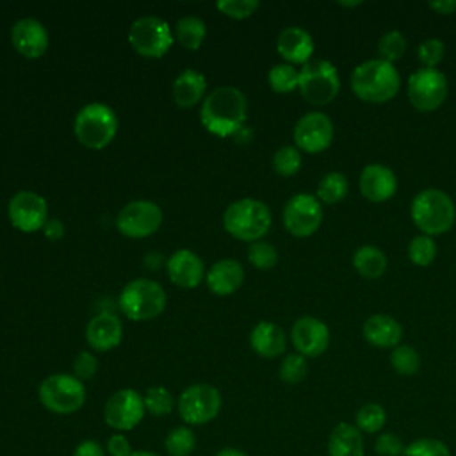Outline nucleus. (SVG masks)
<instances>
[{"label": "nucleus", "instance_id": "obj_26", "mask_svg": "<svg viewBox=\"0 0 456 456\" xmlns=\"http://www.w3.org/2000/svg\"><path fill=\"white\" fill-rule=\"evenodd\" d=\"M253 351L264 358H276L285 351V333L281 328L269 321H260L249 335Z\"/></svg>", "mask_w": 456, "mask_h": 456}, {"label": "nucleus", "instance_id": "obj_28", "mask_svg": "<svg viewBox=\"0 0 456 456\" xmlns=\"http://www.w3.org/2000/svg\"><path fill=\"white\" fill-rule=\"evenodd\" d=\"M353 267L360 276L376 280L387 271V256L379 248L365 244L353 253Z\"/></svg>", "mask_w": 456, "mask_h": 456}, {"label": "nucleus", "instance_id": "obj_29", "mask_svg": "<svg viewBox=\"0 0 456 456\" xmlns=\"http://www.w3.org/2000/svg\"><path fill=\"white\" fill-rule=\"evenodd\" d=\"M347 191H349L347 178L338 171H331L319 180L317 200L328 205H335L347 196Z\"/></svg>", "mask_w": 456, "mask_h": 456}, {"label": "nucleus", "instance_id": "obj_20", "mask_svg": "<svg viewBox=\"0 0 456 456\" xmlns=\"http://www.w3.org/2000/svg\"><path fill=\"white\" fill-rule=\"evenodd\" d=\"M276 50L292 64H306L314 53V39L303 27L290 25L278 34Z\"/></svg>", "mask_w": 456, "mask_h": 456}, {"label": "nucleus", "instance_id": "obj_16", "mask_svg": "<svg viewBox=\"0 0 456 456\" xmlns=\"http://www.w3.org/2000/svg\"><path fill=\"white\" fill-rule=\"evenodd\" d=\"M7 212L14 228L21 232H36L45 226L48 208L43 196L32 191H20L11 198Z\"/></svg>", "mask_w": 456, "mask_h": 456}, {"label": "nucleus", "instance_id": "obj_48", "mask_svg": "<svg viewBox=\"0 0 456 456\" xmlns=\"http://www.w3.org/2000/svg\"><path fill=\"white\" fill-rule=\"evenodd\" d=\"M428 7L438 14H451L456 11V0H433L428 4Z\"/></svg>", "mask_w": 456, "mask_h": 456}, {"label": "nucleus", "instance_id": "obj_43", "mask_svg": "<svg viewBox=\"0 0 456 456\" xmlns=\"http://www.w3.org/2000/svg\"><path fill=\"white\" fill-rule=\"evenodd\" d=\"M258 0H219L216 7L230 18H248L258 9Z\"/></svg>", "mask_w": 456, "mask_h": 456}, {"label": "nucleus", "instance_id": "obj_34", "mask_svg": "<svg viewBox=\"0 0 456 456\" xmlns=\"http://www.w3.org/2000/svg\"><path fill=\"white\" fill-rule=\"evenodd\" d=\"M436 256V244L435 239L429 235H415L408 244V258L415 265L426 267L429 265Z\"/></svg>", "mask_w": 456, "mask_h": 456}, {"label": "nucleus", "instance_id": "obj_39", "mask_svg": "<svg viewBox=\"0 0 456 456\" xmlns=\"http://www.w3.org/2000/svg\"><path fill=\"white\" fill-rule=\"evenodd\" d=\"M273 167L281 176H292L301 167V153L296 146H281L273 157Z\"/></svg>", "mask_w": 456, "mask_h": 456}, {"label": "nucleus", "instance_id": "obj_17", "mask_svg": "<svg viewBox=\"0 0 456 456\" xmlns=\"http://www.w3.org/2000/svg\"><path fill=\"white\" fill-rule=\"evenodd\" d=\"M290 338L299 354L315 358V356H321L328 349L330 330L321 319L305 315V317H299L292 324Z\"/></svg>", "mask_w": 456, "mask_h": 456}, {"label": "nucleus", "instance_id": "obj_27", "mask_svg": "<svg viewBox=\"0 0 456 456\" xmlns=\"http://www.w3.org/2000/svg\"><path fill=\"white\" fill-rule=\"evenodd\" d=\"M207 89L205 77L196 69H183L173 84V98L180 107H192Z\"/></svg>", "mask_w": 456, "mask_h": 456}, {"label": "nucleus", "instance_id": "obj_25", "mask_svg": "<svg viewBox=\"0 0 456 456\" xmlns=\"http://www.w3.org/2000/svg\"><path fill=\"white\" fill-rule=\"evenodd\" d=\"M365 442L362 431L349 422H338L328 438V456H363Z\"/></svg>", "mask_w": 456, "mask_h": 456}, {"label": "nucleus", "instance_id": "obj_9", "mask_svg": "<svg viewBox=\"0 0 456 456\" xmlns=\"http://www.w3.org/2000/svg\"><path fill=\"white\" fill-rule=\"evenodd\" d=\"M221 392L207 383L187 387L178 397V415L187 426H201L214 420L221 411Z\"/></svg>", "mask_w": 456, "mask_h": 456}, {"label": "nucleus", "instance_id": "obj_23", "mask_svg": "<svg viewBox=\"0 0 456 456\" xmlns=\"http://www.w3.org/2000/svg\"><path fill=\"white\" fill-rule=\"evenodd\" d=\"M363 338L376 347H395L401 342L403 337V328L401 324L385 314H374L370 315L363 326H362Z\"/></svg>", "mask_w": 456, "mask_h": 456}, {"label": "nucleus", "instance_id": "obj_37", "mask_svg": "<svg viewBox=\"0 0 456 456\" xmlns=\"http://www.w3.org/2000/svg\"><path fill=\"white\" fill-rule=\"evenodd\" d=\"M297 77H299V71H296L292 64L281 62V64H274L269 69L267 80H269V86L273 91L290 93L297 87Z\"/></svg>", "mask_w": 456, "mask_h": 456}, {"label": "nucleus", "instance_id": "obj_33", "mask_svg": "<svg viewBox=\"0 0 456 456\" xmlns=\"http://www.w3.org/2000/svg\"><path fill=\"white\" fill-rule=\"evenodd\" d=\"M390 365L397 374L413 376L420 367V356L411 346L399 344L390 353Z\"/></svg>", "mask_w": 456, "mask_h": 456}, {"label": "nucleus", "instance_id": "obj_50", "mask_svg": "<svg viewBox=\"0 0 456 456\" xmlns=\"http://www.w3.org/2000/svg\"><path fill=\"white\" fill-rule=\"evenodd\" d=\"M216 456H249V454L244 452L242 449H237V447H223L221 451L216 452Z\"/></svg>", "mask_w": 456, "mask_h": 456}, {"label": "nucleus", "instance_id": "obj_1", "mask_svg": "<svg viewBox=\"0 0 456 456\" xmlns=\"http://www.w3.org/2000/svg\"><path fill=\"white\" fill-rule=\"evenodd\" d=\"M200 118L208 132L221 137L235 135L246 121V98L237 87H216L203 100Z\"/></svg>", "mask_w": 456, "mask_h": 456}, {"label": "nucleus", "instance_id": "obj_13", "mask_svg": "<svg viewBox=\"0 0 456 456\" xmlns=\"http://www.w3.org/2000/svg\"><path fill=\"white\" fill-rule=\"evenodd\" d=\"M322 221V207L317 196L299 192L283 207V224L296 237H308L317 232Z\"/></svg>", "mask_w": 456, "mask_h": 456}, {"label": "nucleus", "instance_id": "obj_45", "mask_svg": "<svg viewBox=\"0 0 456 456\" xmlns=\"http://www.w3.org/2000/svg\"><path fill=\"white\" fill-rule=\"evenodd\" d=\"M96 370H98V362H96V358H94L91 353H87V351L78 353L77 358L73 360V372H75L73 376L78 378L80 381H82V379H91V378L96 374Z\"/></svg>", "mask_w": 456, "mask_h": 456}, {"label": "nucleus", "instance_id": "obj_18", "mask_svg": "<svg viewBox=\"0 0 456 456\" xmlns=\"http://www.w3.org/2000/svg\"><path fill=\"white\" fill-rule=\"evenodd\" d=\"M360 192L372 203L390 200L397 189V178L388 166L367 164L360 173Z\"/></svg>", "mask_w": 456, "mask_h": 456}, {"label": "nucleus", "instance_id": "obj_36", "mask_svg": "<svg viewBox=\"0 0 456 456\" xmlns=\"http://www.w3.org/2000/svg\"><path fill=\"white\" fill-rule=\"evenodd\" d=\"M406 52V37L399 30L385 32L378 41V53L381 61L394 64Z\"/></svg>", "mask_w": 456, "mask_h": 456}, {"label": "nucleus", "instance_id": "obj_53", "mask_svg": "<svg viewBox=\"0 0 456 456\" xmlns=\"http://www.w3.org/2000/svg\"><path fill=\"white\" fill-rule=\"evenodd\" d=\"M337 4L342 5V7H356V5H362L360 0H356V2H344V0H338Z\"/></svg>", "mask_w": 456, "mask_h": 456}, {"label": "nucleus", "instance_id": "obj_21", "mask_svg": "<svg viewBox=\"0 0 456 456\" xmlns=\"http://www.w3.org/2000/svg\"><path fill=\"white\" fill-rule=\"evenodd\" d=\"M123 326L118 315L110 312H102L94 315L86 328L87 344L96 351H109L121 342Z\"/></svg>", "mask_w": 456, "mask_h": 456}, {"label": "nucleus", "instance_id": "obj_32", "mask_svg": "<svg viewBox=\"0 0 456 456\" xmlns=\"http://www.w3.org/2000/svg\"><path fill=\"white\" fill-rule=\"evenodd\" d=\"M194 447L196 436L189 426H176L164 438V449L169 456H191Z\"/></svg>", "mask_w": 456, "mask_h": 456}, {"label": "nucleus", "instance_id": "obj_10", "mask_svg": "<svg viewBox=\"0 0 456 456\" xmlns=\"http://www.w3.org/2000/svg\"><path fill=\"white\" fill-rule=\"evenodd\" d=\"M406 94L413 109L436 110L447 98V78L436 68H419L408 77Z\"/></svg>", "mask_w": 456, "mask_h": 456}, {"label": "nucleus", "instance_id": "obj_7", "mask_svg": "<svg viewBox=\"0 0 456 456\" xmlns=\"http://www.w3.org/2000/svg\"><path fill=\"white\" fill-rule=\"evenodd\" d=\"M301 96L312 105H326L338 94L340 78L337 68L324 59H310L297 77Z\"/></svg>", "mask_w": 456, "mask_h": 456}, {"label": "nucleus", "instance_id": "obj_14", "mask_svg": "<svg viewBox=\"0 0 456 456\" xmlns=\"http://www.w3.org/2000/svg\"><path fill=\"white\" fill-rule=\"evenodd\" d=\"M162 223V210L157 203L148 200L130 201L116 217L118 230L126 237H148L159 230Z\"/></svg>", "mask_w": 456, "mask_h": 456}, {"label": "nucleus", "instance_id": "obj_35", "mask_svg": "<svg viewBox=\"0 0 456 456\" xmlns=\"http://www.w3.org/2000/svg\"><path fill=\"white\" fill-rule=\"evenodd\" d=\"M142 399H144L146 411L155 415V417L167 415L175 408V397L164 387H151V388H148L146 394L142 395Z\"/></svg>", "mask_w": 456, "mask_h": 456}, {"label": "nucleus", "instance_id": "obj_38", "mask_svg": "<svg viewBox=\"0 0 456 456\" xmlns=\"http://www.w3.org/2000/svg\"><path fill=\"white\" fill-rule=\"evenodd\" d=\"M306 372H308V363H306V358L299 353H292V354H287L281 363H280V369H278V376L283 383H289V385H296V383H301L305 378H306Z\"/></svg>", "mask_w": 456, "mask_h": 456}, {"label": "nucleus", "instance_id": "obj_47", "mask_svg": "<svg viewBox=\"0 0 456 456\" xmlns=\"http://www.w3.org/2000/svg\"><path fill=\"white\" fill-rule=\"evenodd\" d=\"M71 456H107V452L100 442L87 438V440H82L80 444H77Z\"/></svg>", "mask_w": 456, "mask_h": 456}, {"label": "nucleus", "instance_id": "obj_19", "mask_svg": "<svg viewBox=\"0 0 456 456\" xmlns=\"http://www.w3.org/2000/svg\"><path fill=\"white\" fill-rule=\"evenodd\" d=\"M11 41L14 48L28 59L41 57L48 48V34L36 18H21L11 28Z\"/></svg>", "mask_w": 456, "mask_h": 456}, {"label": "nucleus", "instance_id": "obj_12", "mask_svg": "<svg viewBox=\"0 0 456 456\" xmlns=\"http://www.w3.org/2000/svg\"><path fill=\"white\" fill-rule=\"evenodd\" d=\"M144 413L146 408L142 395L132 388H121L107 399L103 408V420L114 431L123 433L139 426L144 419Z\"/></svg>", "mask_w": 456, "mask_h": 456}, {"label": "nucleus", "instance_id": "obj_30", "mask_svg": "<svg viewBox=\"0 0 456 456\" xmlns=\"http://www.w3.org/2000/svg\"><path fill=\"white\" fill-rule=\"evenodd\" d=\"M387 411L379 403H365L354 415V426L367 435L379 433L385 428Z\"/></svg>", "mask_w": 456, "mask_h": 456}, {"label": "nucleus", "instance_id": "obj_41", "mask_svg": "<svg viewBox=\"0 0 456 456\" xmlns=\"http://www.w3.org/2000/svg\"><path fill=\"white\" fill-rule=\"evenodd\" d=\"M248 258L258 269H271L278 262V251L269 242L255 240L248 248Z\"/></svg>", "mask_w": 456, "mask_h": 456}, {"label": "nucleus", "instance_id": "obj_52", "mask_svg": "<svg viewBox=\"0 0 456 456\" xmlns=\"http://www.w3.org/2000/svg\"><path fill=\"white\" fill-rule=\"evenodd\" d=\"M130 456H160V454H157V452H151V451H144V449H141V451H134Z\"/></svg>", "mask_w": 456, "mask_h": 456}, {"label": "nucleus", "instance_id": "obj_51", "mask_svg": "<svg viewBox=\"0 0 456 456\" xmlns=\"http://www.w3.org/2000/svg\"><path fill=\"white\" fill-rule=\"evenodd\" d=\"M235 137H237L240 142H244V141H248V139L251 137V130H248L246 126H242V128L235 134Z\"/></svg>", "mask_w": 456, "mask_h": 456}, {"label": "nucleus", "instance_id": "obj_31", "mask_svg": "<svg viewBox=\"0 0 456 456\" xmlns=\"http://www.w3.org/2000/svg\"><path fill=\"white\" fill-rule=\"evenodd\" d=\"M205 32H207V27H205V21L198 16H182L178 21H176V39L185 46V48H191V50H196L203 37H205Z\"/></svg>", "mask_w": 456, "mask_h": 456}, {"label": "nucleus", "instance_id": "obj_40", "mask_svg": "<svg viewBox=\"0 0 456 456\" xmlns=\"http://www.w3.org/2000/svg\"><path fill=\"white\" fill-rule=\"evenodd\" d=\"M401 456H451L445 442L438 438H419L404 445Z\"/></svg>", "mask_w": 456, "mask_h": 456}, {"label": "nucleus", "instance_id": "obj_2", "mask_svg": "<svg viewBox=\"0 0 456 456\" xmlns=\"http://www.w3.org/2000/svg\"><path fill=\"white\" fill-rule=\"evenodd\" d=\"M349 86L362 102L385 103L397 94L401 77L394 64L381 59H370L360 62L353 69Z\"/></svg>", "mask_w": 456, "mask_h": 456}, {"label": "nucleus", "instance_id": "obj_44", "mask_svg": "<svg viewBox=\"0 0 456 456\" xmlns=\"http://www.w3.org/2000/svg\"><path fill=\"white\" fill-rule=\"evenodd\" d=\"M374 451L378 456H401L404 444L395 433H379L374 440Z\"/></svg>", "mask_w": 456, "mask_h": 456}, {"label": "nucleus", "instance_id": "obj_49", "mask_svg": "<svg viewBox=\"0 0 456 456\" xmlns=\"http://www.w3.org/2000/svg\"><path fill=\"white\" fill-rule=\"evenodd\" d=\"M43 230H45V235L50 237V239H59V237L64 233V226H62V223H61L59 219H50V221H46L45 226H43Z\"/></svg>", "mask_w": 456, "mask_h": 456}, {"label": "nucleus", "instance_id": "obj_5", "mask_svg": "<svg viewBox=\"0 0 456 456\" xmlns=\"http://www.w3.org/2000/svg\"><path fill=\"white\" fill-rule=\"evenodd\" d=\"M73 130L77 139L87 148L107 146L118 130V118L105 103H87L75 116Z\"/></svg>", "mask_w": 456, "mask_h": 456}, {"label": "nucleus", "instance_id": "obj_42", "mask_svg": "<svg viewBox=\"0 0 456 456\" xmlns=\"http://www.w3.org/2000/svg\"><path fill=\"white\" fill-rule=\"evenodd\" d=\"M444 53H445V46L438 37H428L417 48V57L422 68H436L442 62Z\"/></svg>", "mask_w": 456, "mask_h": 456}, {"label": "nucleus", "instance_id": "obj_46", "mask_svg": "<svg viewBox=\"0 0 456 456\" xmlns=\"http://www.w3.org/2000/svg\"><path fill=\"white\" fill-rule=\"evenodd\" d=\"M105 452L109 456H130L134 452L130 440L123 433H114L105 444Z\"/></svg>", "mask_w": 456, "mask_h": 456}, {"label": "nucleus", "instance_id": "obj_4", "mask_svg": "<svg viewBox=\"0 0 456 456\" xmlns=\"http://www.w3.org/2000/svg\"><path fill=\"white\" fill-rule=\"evenodd\" d=\"M223 224L235 239L255 242L269 232L271 210L258 200L242 198L228 205L223 214Z\"/></svg>", "mask_w": 456, "mask_h": 456}, {"label": "nucleus", "instance_id": "obj_11", "mask_svg": "<svg viewBox=\"0 0 456 456\" xmlns=\"http://www.w3.org/2000/svg\"><path fill=\"white\" fill-rule=\"evenodd\" d=\"M128 41L132 48L144 57H162L173 45V34L167 21L146 14L130 25Z\"/></svg>", "mask_w": 456, "mask_h": 456}, {"label": "nucleus", "instance_id": "obj_8", "mask_svg": "<svg viewBox=\"0 0 456 456\" xmlns=\"http://www.w3.org/2000/svg\"><path fill=\"white\" fill-rule=\"evenodd\" d=\"M39 401L52 413L69 415L84 406L86 388L71 374H52L39 385Z\"/></svg>", "mask_w": 456, "mask_h": 456}, {"label": "nucleus", "instance_id": "obj_6", "mask_svg": "<svg viewBox=\"0 0 456 456\" xmlns=\"http://www.w3.org/2000/svg\"><path fill=\"white\" fill-rule=\"evenodd\" d=\"M121 312L134 321L153 319L166 306L164 289L148 278H137L126 283L119 294Z\"/></svg>", "mask_w": 456, "mask_h": 456}, {"label": "nucleus", "instance_id": "obj_22", "mask_svg": "<svg viewBox=\"0 0 456 456\" xmlns=\"http://www.w3.org/2000/svg\"><path fill=\"white\" fill-rule=\"evenodd\" d=\"M203 262L189 249L175 251L167 260L169 280L180 287L192 289L203 280Z\"/></svg>", "mask_w": 456, "mask_h": 456}, {"label": "nucleus", "instance_id": "obj_15", "mask_svg": "<svg viewBox=\"0 0 456 456\" xmlns=\"http://www.w3.org/2000/svg\"><path fill=\"white\" fill-rule=\"evenodd\" d=\"M333 123L324 112H306L294 126V142L306 153H319L331 144Z\"/></svg>", "mask_w": 456, "mask_h": 456}, {"label": "nucleus", "instance_id": "obj_3", "mask_svg": "<svg viewBox=\"0 0 456 456\" xmlns=\"http://www.w3.org/2000/svg\"><path fill=\"white\" fill-rule=\"evenodd\" d=\"M413 224L424 235H442L449 232L456 219V207L449 194L440 189H424L417 192L410 205Z\"/></svg>", "mask_w": 456, "mask_h": 456}, {"label": "nucleus", "instance_id": "obj_24", "mask_svg": "<svg viewBox=\"0 0 456 456\" xmlns=\"http://www.w3.org/2000/svg\"><path fill=\"white\" fill-rule=\"evenodd\" d=\"M244 280L242 265L237 260L224 258L216 262L207 273V285L214 294L226 296L235 292Z\"/></svg>", "mask_w": 456, "mask_h": 456}]
</instances>
